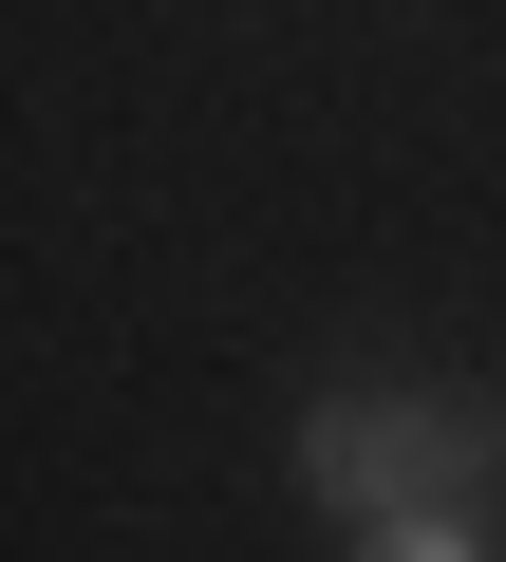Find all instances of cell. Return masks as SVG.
<instances>
[{
	"mask_svg": "<svg viewBox=\"0 0 506 562\" xmlns=\"http://www.w3.org/2000/svg\"><path fill=\"white\" fill-rule=\"evenodd\" d=\"M282 469H301V487H319L338 525H394V506H487L506 431H487L469 394H319Z\"/></svg>",
	"mask_w": 506,
	"mask_h": 562,
	"instance_id": "1",
	"label": "cell"
},
{
	"mask_svg": "<svg viewBox=\"0 0 506 562\" xmlns=\"http://www.w3.org/2000/svg\"><path fill=\"white\" fill-rule=\"evenodd\" d=\"M357 562H506V543H487V506H394V525H357Z\"/></svg>",
	"mask_w": 506,
	"mask_h": 562,
	"instance_id": "2",
	"label": "cell"
}]
</instances>
